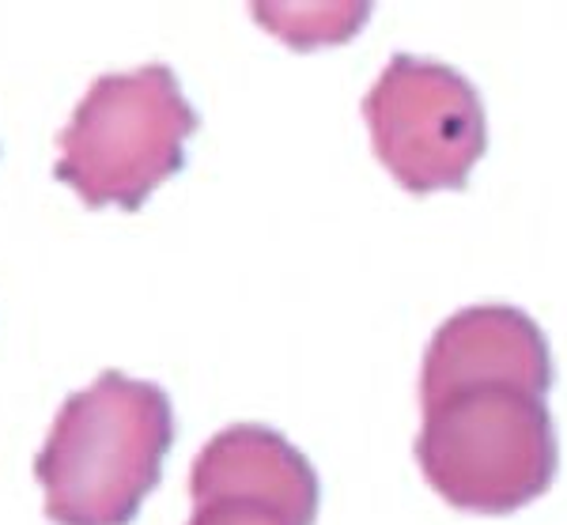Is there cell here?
Masks as SVG:
<instances>
[{
    "label": "cell",
    "mask_w": 567,
    "mask_h": 525,
    "mask_svg": "<svg viewBox=\"0 0 567 525\" xmlns=\"http://www.w3.org/2000/svg\"><path fill=\"white\" fill-rule=\"evenodd\" d=\"M175 442V409L163 385L103 371L61 404L34 476L45 518L58 525H130L159 484Z\"/></svg>",
    "instance_id": "obj_1"
},
{
    "label": "cell",
    "mask_w": 567,
    "mask_h": 525,
    "mask_svg": "<svg viewBox=\"0 0 567 525\" xmlns=\"http://www.w3.org/2000/svg\"><path fill=\"white\" fill-rule=\"evenodd\" d=\"M200 128L171 64L106 72L87 87L61 128L53 178L80 193L91 208L122 205L136 212L171 174L186 167V141Z\"/></svg>",
    "instance_id": "obj_2"
},
{
    "label": "cell",
    "mask_w": 567,
    "mask_h": 525,
    "mask_svg": "<svg viewBox=\"0 0 567 525\" xmlns=\"http://www.w3.org/2000/svg\"><path fill=\"white\" fill-rule=\"evenodd\" d=\"M416 462L458 511L511 514L548 492L560 450L545 398L477 385L424 404Z\"/></svg>",
    "instance_id": "obj_3"
},
{
    "label": "cell",
    "mask_w": 567,
    "mask_h": 525,
    "mask_svg": "<svg viewBox=\"0 0 567 525\" xmlns=\"http://www.w3.org/2000/svg\"><path fill=\"white\" fill-rule=\"evenodd\" d=\"M379 163L409 193L465 189L488 147V117L470 76L432 58L393 53L363 99Z\"/></svg>",
    "instance_id": "obj_4"
},
{
    "label": "cell",
    "mask_w": 567,
    "mask_h": 525,
    "mask_svg": "<svg viewBox=\"0 0 567 525\" xmlns=\"http://www.w3.org/2000/svg\"><path fill=\"white\" fill-rule=\"evenodd\" d=\"M511 385L545 398L553 385V356L545 333L518 307H465L435 329L420 374V401L435 404L458 390Z\"/></svg>",
    "instance_id": "obj_5"
},
{
    "label": "cell",
    "mask_w": 567,
    "mask_h": 525,
    "mask_svg": "<svg viewBox=\"0 0 567 525\" xmlns=\"http://www.w3.org/2000/svg\"><path fill=\"white\" fill-rule=\"evenodd\" d=\"M189 495L194 503L216 495H243L269 506H280L299 525L318 518V473L280 431L261 423H235L219 431L197 454L189 469Z\"/></svg>",
    "instance_id": "obj_6"
},
{
    "label": "cell",
    "mask_w": 567,
    "mask_h": 525,
    "mask_svg": "<svg viewBox=\"0 0 567 525\" xmlns=\"http://www.w3.org/2000/svg\"><path fill=\"white\" fill-rule=\"evenodd\" d=\"M368 4H254V20L296 50L326 42H349L368 23Z\"/></svg>",
    "instance_id": "obj_7"
},
{
    "label": "cell",
    "mask_w": 567,
    "mask_h": 525,
    "mask_svg": "<svg viewBox=\"0 0 567 525\" xmlns=\"http://www.w3.org/2000/svg\"><path fill=\"white\" fill-rule=\"evenodd\" d=\"M189 525H299L280 506L243 500V495H216V500L194 503Z\"/></svg>",
    "instance_id": "obj_8"
}]
</instances>
